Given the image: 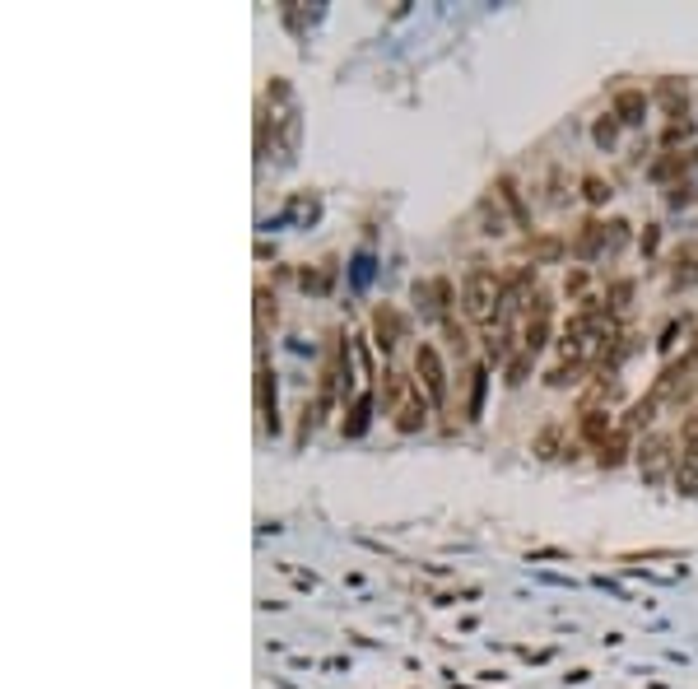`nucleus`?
<instances>
[{
  "label": "nucleus",
  "mask_w": 698,
  "mask_h": 689,
  "mask_svg": "<svg viewBox=\"0 0 698 689\" xmlns=\"http://www.w3.org/2000/svg\"><path fill=\"white\" fill-rule=\"evenodd\" d=\"M675 485L685 489V494L698 489V443H685V452L675 457Z\"/></svg>",
  "instance_id": "nucleus-10"
},
{
  "label": "nucleus",
  "mask_w": 698,
  "mask_h": 689,
  "mask_svg": "<svg viewBox=\"0 0 698 689\" xmlns=\"http://www.w3.org/2000/svg\"><path fill=\"white\" fill-rule=\"evenodd\" d=\"M480 215H484V233H503V229H508V219H503V210L494 205V196H484V201H480Z\"/></svg>",
  "instance_id": "nucleus-19"
},
{
  "label": "nucleus",
  "mask_w": 698,
  "mask_h": 689,
  "mask_svg": "<svg viewBox=\"0 0 698 689\" xmlns=\"http://www.w3.org/2000/svg\"><path fill=\"white\" fill-rule=\"evenodd\" d=\"M675 173H685V154H666V159L652 163V177H657V182H666V177H675Z\"/></svg>",
  "instance_id": "nucleus-21"
},
{
  "label": "nucleus",
  "mask_w": 698,
  "mask_h": 689,
  "mask_svg": "<svg viewBox=\"0 0 698 689\" xmlns=\"http://www.w3.org/2000/svg\"><path fill=\"white\" fill-rule=\"evenodd\" d=\"M619 461H624V429L610 433L601 443V466H619Z\"/></svg>",
  "instance_id": "nucleus-20"
},
{
  "label": "nucleus",
  "mask_w": 698,
  "mask_h": 689,
  "mask_svg": "<svg viewBox=\"0 0 698 689\" xmlns=\"http://www.w3.org/2000/svg\"><path fill=\"white\" fill-rule=\"evenodd\" d=\"M657 98H661V108H666V117H685V103H689V89H685V80H661L657 84Z\"/></svg>",
  "instance_id": "nucleus-9"
},
{
  "label": "nucleus",
  "mask_w": 698,
  "mask_h": 689,
  "mask_svg": "<svg viewBox=\"0 0 698 689\" xmlns=\"http://www.w3.org/2000/svg\"><path fill=\"white\" fill-rule=\"evenodd\" d=\"M373 336H377V350H387V354L396 350V345H401V312L382 303V308L373 312Z\"/></svg>",
  "instance_id": "nucleus-6"
},
{
  "label": "nucleus",
  "mask_w": 698,
  "mask_h": 689,
  "mask_svg": "<svg viewBox=\"0 0 698 689\" xmlns=\"http://www.w3.org/2000/svg\"><path fill=\"white\" fill-rule=\"evenodd\" d=\"M447 340H452V350L457 354H466V331H461L457 322H447Z\"/></svg>",
  "instance_id": "nucleus-30"
},
{
  "label": "nucleus",
  "mask_w": 698,
  "mask_h": 689,
  "mask_svg": "<svg viewBox=\"0 0 698 689\" xmlns=\"http://www.w3.org/2000/svg\"><path fill=\"white\" fill-rule=\"evenodd\" d=\"M666 461H671V438H666V433H652V438L638 447V466H643L647 480H661Z\"/></svg>",
  "instance_id": "nucleus-4"
},
{
  "label": "nucleus",
  "mask_w": 698,
  "mask_h": 689,
  "mask_svg": "<svg viewBox=\"0 0 698 689\" xmlns=\"http://www.w3.org/2000/svg\"><path fill=\"white\" fill-rule=\"evenodd\" d=\"M531 359H536L531 350H517V354H512V359H508V382H522V378H526V368H531Z\"/></svg>",
  "instance_id": "nucleus-23"
},
{
  "label": "nucleus",
  "mask_w": 698,
  "mask_h": 689,
  "mask_svg": "<svg viewBox=\"0 0 698 689\" xmlns=\"http://www.w3.org/2000/svg\"><path fill=\"white\" fill-rule=\"evenodd\" d=\"M596 252H605V224H582V233L573 238V257H582V261H591Z\"/></svg>",
  "instance_id": "nucleus-11"
},
{
  "label": "nucleus",
  "mask_w": 698,
  "mask_h": 689,
  "mask_svg": "<svg viewBox=\"0 0 698 689\" xmlns=\"http://www.w3.org/2000/svg\"><path fill=\"white\" fill-rule=\"evenodd\" d=\"M605 252H619V247L629 243V224H605Z\"/></svg>",
  "instance_id": "nucleus-27"
},
{
  "label": "nucleus",
  "mask_w": 698,
  "mask_h": 689,
  "mask_svg": "<svg viewBox=\"0 0 698 689\" xmlns=\"http://www.w3.org/2000/svg\"><path fill=\"white\" fill-rule=\"evenodd\" d=\"M415 373H419V382H424V392H429L433 406H447V368H443V359H438L433 345H419L415 350Z\"/></svg>",
  "instance_id": "nucleus-3"
},
{
  "label": "nucleus",
  "mask_w": 698,
  "mask_h": 689,
  "mask_svg": "<svg viewBox=\"0 0 698 689\" xmlns=\"http://www.w3.org/2000/svg\"><path fill=\"white\" fill-rule=\"evenodd\" d=\"M484 387H489V373H484V368H475V373H470V406H466V419H480V410H484Z\"/></svg>",
  "instance_id": "nucleus-18"
},
{
  "label": "nucleus",
  "mask_w": 698,
  "mask_h": 689,
  "mask_svg": "<svg viewBox=\"0 0 698 689\" xmlns=\"http://www.w3.org/2000/svg\"><path fill=\"white\" fill-rule=\"evenodd\" d=\"M531 261H559L564 257V238H554V233H536L531 243H526Z\"/></svg>",
  "instance_id": "nucleus-14"
},
{
  "label": "nucleus",
  "mask_w": 698,
  "mask_h": 689,
  "mask_svg": "<svg viewBox=\"0 0 698 689\" xmlns=\"http://www.w3.org/2000/svg\"><path fill=\"white\" fill-rule=\"evenodd\" d=\"M610 112H615L624 126H638V122L647 117V94H643V89H619V94H615V108H610Z\"/></svg>",
  "instance_id": "nucleus-8"
},
{
  "label": "nucleus",
  "mask_w": 698,
  "mask_h": 689,
  "mask_svg": "<svg viewBox=\"0 0 698 689\" xmlns=\"http://www.w3.org/2000/svg\"><path fill=\"white\" fill-rule=\"evenodd\" d=\"M610 410H591V415H582V438H591V443L601 447L605 438H610Z\"/></svg>",
  "instance_id": "nucleus-16"
},
{
  "label": "nucleus",
  "mask_w": 698,
  "mask_h": 689,
  "mask_svg": "<svg viewBox=\"0 0 698 689\" xmlns=\"http://www.w3.org/2000/svg\"><path fill=\"white\" fill-rule=\"evenodd\" d=\"M494 196H498V205H503V210H508V215H512V224H517V229H526V233H531V210H526L522 191L512 187L508 177H498V182H494Z\"/></svg>",
  "instance_id": "nucleus-7"
},
{
  "label": "nucleus",
  "mask_w": 698,
  "mask_h": 689,
  "mask_svg": "<svg viewBox=\"0 0 698 689\" xmlns=\"http://www.w3.org/2000/svg\"><path fill=\"white\" fill-rule=\"evenodd\" d=\"M582 191H587V201H591V205L610 201V182H601V177H587V182H582Z\"/></svg>",
  "instance_id": "nucleus-25"
},
{
  "label": "nucleus",
  "mask_w": 698,
  "mask_h": 689,
  "mask_svg": "<svg viewBox=\"0 0 698 689\" xmlns=\"http://www.w3.org/2000/svg\"><path fill=\"white\" fill-rule=\"evenodd\" d=\"M498 303H503V280L489 266H470L461 275V308H466V317L470 322H494Z\"/></svg>",
  "instance_id": "nucleus-1"
},
{
  "label": "nucleus",
  "mask_w": 698,
  "mask_h": 689,
  "mask_svg": "<svg viewBox=\"0 0 698 689\" xmlns=\"http://www.w3.org/2000/svg\"><path fill=\"white\" fill-rule=\"evenodd\" d=\"M680 443H698V410L685 419V429H680Z\"/></svg>",
  "instance_id": "nucleus-31"
},
{
  "label": "nucleus",
  "mask_w": 698,
  "mask_h": 689,
  "mask_svg": "<svg viewBox=\"0 0 698 689\" xmlns=\"http://www.w3.org/2000/svg\"><path fill=\"white\" fill-rule=\"evenodd\" d=\"M615 131H619V117L610 112L605 122H596V145H615Z\"/></svg>",
  "instance_id": "nucleus-28"
},
{
  "label": "nucleus",
  "mask_w": 698,
  "mask_h": 689,
  "mask_svg": "<svg viewBox=\"0 0 698 689\" xmlns=\"http://www.w3.org/2000/svg\"><path fill=\"white\" fill-rule=\"evenodd\" d=\"M415 303H419L424 312H429V317H443L447 303H452V284H447L443 275H438V280L415 284Z\"/></svg>",
  "instance_id": "nucleus-5"
},
{
  "label": "nucleus",
  "mask_w": 698,
  "mask_h": 689,
  "mask_svg": "<svg viewBox=\"0 0 698 689\" xmlns=\"http://www.w3.org/2000/svg\"><path fill=\"white\" fill-rule=\"evenodd\" d=\"M582 368H587V364H559V368L550 373V387H568V382H578V378H582Z\"/></svg>",
  "instance_id": "nucleus-24"
},
{
  "label": "nucleus",
  "mask_w": 698,
  "mask_h": 689,
  "mask_svg": "<svg viewBox=\"0 0 698 689\" xmlns=\"http://www.w3.org/2000/svg\"><path fill=\"white\" fill-rule=\"evenodd\" d=\"M610 396H615V378L610 373H596V382H591L587 392H582V415H591V410H601V406H610Z\"/></svg>",
  "instance_id": "nucleus-12"
},
{
  "label": "nucleus",
  "mask_w": 698,
  "mask_h": 689,
  "mask_svg": "<svg viewBox=\"0 0 698 689\" xmlns=\"http://www.w3.org/2000/svg\"><path fill=\"white\" fill-rule=\"evenodd\" d=\"M657 406H661V401H657V396H652V392H647L643 401H638V406L629 410V419H624V433H633V429H643V424H652V415H657Z\"/></svg>",
  "instance_id": "nucleus-17"
},
{
  "label": "nucleus",
  "mask_w": 698,
  "mask_h": 689,
  "mask_svg": "<svg viewBox=\"0 0 698 689\" xmlns=\"http://www.w3.org/2000/svg\"><path fill=\"white\" fill-rule=\"evenodd\" d=\"M564 289H568V294H582V289H587V275H582V271H573V275H568V284H564Z\"/></svg>",
  "instance_id": "nucleus-32"
},
{
  "label": "nucleus",
  "mask_w": 698,
  "mask_h": 689,
  "mask_svg": "<svg viewBox=\"0 0 698 689\" xmlns=\"http://www.w3.org/2000/svg\"><path fill=\"white\" fill-rule=\"evenodd\" d=\"M508 326H489L484 331V354H489V364H508Z\"/></svg>",
  "instance_id": "nucleus-15"
},
{
  "label": "nucleus",
  "mask_w": 698,
  "mask_h": 689,
  "mask_svg": "<svg viewBox=\"0 0 698 689\" xmlns=\"http://www.w3.org/2000/svg\"><path fill=\"white\" fill-rule=\"evenodd\" d=\"M629 294H633V284H629V280H619L615 289H610V303H605V308H610V312H624V308H629Z\"/></svg>",
  "instance_id": "nucleus-26"
},
{
  "label": "nucleus",
  "mask_w": 698,
  "mask_h": 689,
  "mask_svg": "<svg viewBox=\"0 0 698 689\" xmlns=\"http://www.w3.org/2000/svg\"><path fill=\"white\" fill-rule=\"evenodd\" d=\"M256 406H261L266 424L275 429V373H270V368H261V373H256Z\"/></svg>",
  "instance_id": "nucleus-13"
},
{
  "label": "nucleus",
  "mask_w": 698,
  "mask_h": 689,
  "mask_svg": "<svg viewBox=\"0 0 698 689\" xmlns=\"http://www.w3.org/2000/svg\"><path fill=\"white\" fill-rule=\"evenodd\" d=\"M554 443H559V429H545L540 433V443H536V452L540 457H554Z\"/></svg>",
  "instance_id": "nucleus-29"
},
{
  "label": "nucleus",
  "mask_w": 698,
  "mask_h": 689,
  "mask_svg": "<svg viewBox=\"0 0 698 689\" xmlns=\"http://www.w3.org/2000/svg\"><path fill=\"white\" fill-rule=\"evenodd\" d=\"M382 396H387V406H391V415H396V429L401 433L424 429L429 406L419 401V387L405 378V373H387V378H382Z\"/></svg>",
  "instance_id": "nucleus-2"
},
{
  "label": "nucleus",
  "mask_w": 698,
  "mask_h": 689,
  "mask_svg": "<svg viewBox=\"0 0 698 689\" xmlns=\"http://www.w3.org/2000/svg\"><path fill=\"white\" fill-rule=\"evenodd\" d=\"M368 410H373V396H359V406H354V419L345 424L349 438H359V433L368 429Z\"/></svg>",
  "instance_id": "nucleus-22"
}]
</instances>
